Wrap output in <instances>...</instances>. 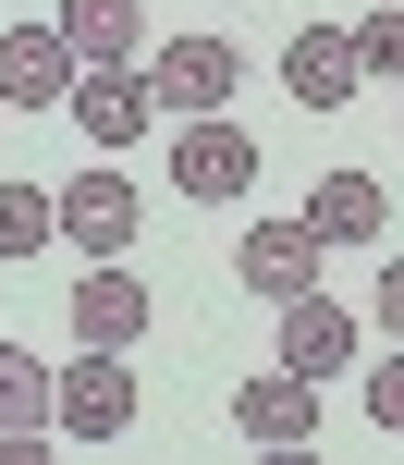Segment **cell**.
<instances>
[{
  "label": "cell",
  "instance_id": "1",
  "mask_svg": "<svg viewBox=\"0 0 404 465\" xmlns=\"http://www.w3.org/2000/svg\"><path fill=\"white\" fill-rule=\"evenodd\" d=\"M172 184H184L196 209H233V196L258 184V135H245L233 111H196L184 135H172Z\"/></svg>",
  "mask_w": 404,
  "mask_h": 465
},
{
  "label": "cell",
  "instance_id": "2",
  "mask_svg": "<svg viewBox=\"0 0 404 465\" xmlns=\"http://www.w3.org/2000/svg\"><path fill=\"white\" fill-rule=\"evenodd\" d=\"M233 86H245L233 37H160V49H147V98H160L172 123H196V111H233Z\"/></svg>",
  "mask_w": 404,
  "mask_h": 465
},
{
  "label": "cell",
  "instance_id": "3",
  "mask_svg": "<svg viewBox=\"0 0 404 465\" xmlns=\"http://www.w3.org/2000/svg\"><path fill=\"white\" fill-rule=\"evenodd\" d=\"M233 441H258V453H307V441H319V380H294L282 355H270L258 380H233Z\"/></svg>",
  "mask_w": 404,
  "mask_h": 465
},
{
  "label": "cell",
  "instance_id": "4",
  "mask_svg": "<svg viewBox=\"0 0 404 465\" xmlns=\"http://www.w3.org/2000/svg\"><path fill=\"white\" fill-rule=\"evenodd\" d=\"M62 111H74V135H86L98 160H123V147H135L147 123H160V98H147V74H123V62H86Z\"/></svg>",
  "mask_w": 404,
  "mask_h": 465
},
{
  "label": "cell",
  "instance_id": "5",
  "mask_svg": "<svg viewBox=\"0 0 404 465\" xmlns=\"http://www.w3.org/2000/svg\"><path fill=\"white\" fill-rule=\"evenodd\" d=\"M49 429H62V441H123V429H135V368H123L111 343H86L62 368V417Z\"/></svg>",
  "mask_w": 404,
  "mask_h": 465
},
{
  "label": "cell",
  "instance_id": "6",
  "mask_svg": "<svg viewBox=\"0 0 404 465\" xmlns=\"http://www.w3.org/2000/svg\"><path fill=\"white\" fill-rule=\"evenodd\" d=\"M147 319H160V306H147V282L123 270V257H86V270H74V343L135 355V343H147Z\"/></svg>",
  "mask_w": 404,
  "mask_h": 465
},
{
  "label": "cell",
  "instance_id": "7",
  "mask_svg": "<svg viewBox=\"0 0 404 465\" xmlns=\"http://www.w3.org/2000/svg\"><path fill=\"white\" fill-rule=\"evenodd\" d=\"M356 86H368L356 25H294V37H282V98H294V111H343Z\"/></svg>",
  "mask_w": 404,
  "mask_h": 465
},
{
  "label": "cell",
  "instance_id": "8",
  "mask_svg": "<svg viewBox=\"0 0 404 465\" xmlns=\"http://www.w3.org/2000/svg\"><path fill=\"white\" fill-rule=\"evenodd\" d=\"M319 257H331V245H319V221H307V209H294V221H245V245H233V282L282 306V294H307V282H319Z\"/></svg>",
  "mask_w": 404,
  "mask_h": 465
},
{
  "label": "cell",
  "instance_id": "9",
  "mask_svg": "<svg viewBox=\"0 0 404 465\" xmlns=\"http://www.w3.org/2000/svg\"><path fill=\"white\" fill-rule=\"evenodd\" d=\"M74 37L62 25H13V37H0V111H62L74 98Z\"/></svg>",
  "mask_w": 404,
  "mask_h": 465
},
{
  "label": "cell",
  "instance_id": "10",
  "mask_svg": "<svg viewBox=\"0 0 404 465\" xmlns=\"http://www.w3.org/2000/svg\"><path fill=\"white\" fill-rule=\"evenodd\" d=\"M270 355H282L294 380L356 368V306H343V294H319V282H307V294H282V343H270Z\"/></svg>",
  "mask_w": 404,
  "mask_h": 465
},
{
  "label": "cell",
  "instance_id": "11",
  "mask_svg": "<svg viewBox=\"0 0 404 465\" xmlns=\"http://www.w3.org/2000/svg\"><path fill=\"white\" fill-rule=\"evenodd\" d=\"M135 184H123V172H74L62 184V245H86V257H123L135 245Z\"/></svg>",
  "mask_w": 404,
  "mask_h": 465
},
{
  "label": "cell",
  "instance_id": "12",
  "mask_svg": "<svg viewBox=\"0 0 404 465\" xmlns=\"http://www.w3.org/2000/svg\"><path fill=\"white\" fill-rule=\"evenodd\" d=\"M307 221H319V245H380L392 196H380V172H319V184H307Z\"/></svg>",
  "mask_w": 404,
  "mask_h": 465
},
{
  "label": "cell",
  "instance_id": "13",
  "mask_svg": "<svg viewBox=\"0 0 404 465\" xmlns=\"http://www.w3.org/2000/svg\"><path fill=\"white\" fill-rule=\"evenodd\" d=\"M62 417V368H37L25 343H0V441H49Z\"/></svg>",
  "mask_w": 404,
  "mask_h": 465
},
{
  "label": "cell",
  "instance_id": "14",
  "mask_svg": "<svg viewBox=\"0 0 404 465\" xmlns=\"http://www.w3.org/2000/svg\"><path fill=\"white\" fill-rule=\"evenodd\" d=\"M49 25L74 37V62H135V49H147V13H135V0H62Z\"/></svg>",
  "mask_w": 404,
  "mask_h": 465
},
{
  "label": "cell",
  "instance_id": "15",
  "mask_svg": "<svg viewBox=\"0 0 404 465\" xmlns=\"http://www.w3.org/2000/svg\"><path fill=\"white\" fill-rule=\"evenodd\" d=\"M49 232H62V196H49V184H25V172H13V184H0V270H25V257H37Z\"/></svg>",
  "mask_w": 404,
  "mask_h": 465
},
{
  "label": "cell",
  "instance_id": "16",
  "mask_svg": "<svg viewBox=\"0 0 404 465\" xmlns=\"http://www.w3.org/2000/svg\"><path fill=\"white\" fill-rule=\"evenodd\" d=\"M356 62L404 86V0H392V13H356Z\"/></svg>",
  "mask_w": 404,
  "mask_h": 465
},
{
  "label": "cell",
  "instance_id": "17",
  "mask_svg": "<svg viewBox=\"0 0 404 465\" xmlns=\"http://www.w3.org/2000/svg\"><path fill=\"white\" fill-rule=\"evenodd\" d=\"M368 417H380V429H392V441H404V343L380 355V368H368Z\"/></svg>",
  "mask_w": 404,
  "mask_h": 465
},
{
  "label": "cell",
  "instance_id": "18",
  "mask_svg": "<svg viewBox=\"0 0 404 465\" xmlns=\"http://www.w3.org/2000/svg\"><path fill=\"white\" fill-rule=\"evenodd\" d=\"M368 319H380V331H392V343H404V257H392V270H380V282H368Z\"/></svg>",
  "mask_w": 404,
  "mask_h": 465
}]
</instances>
